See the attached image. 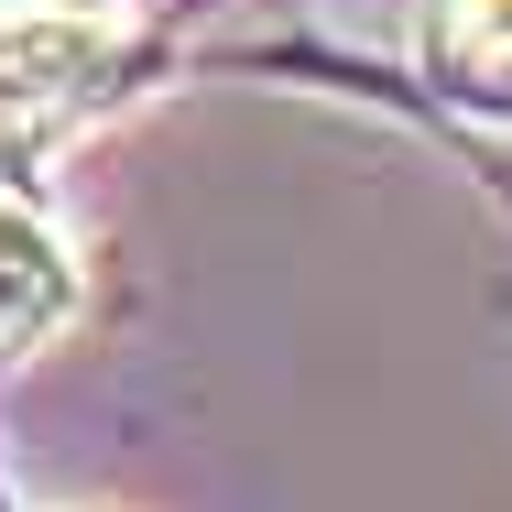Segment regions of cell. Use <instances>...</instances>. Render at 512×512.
I'll use <instances>...</instances> for the list:
<instances>
[{"mask_svg": "<svg viewBox=\"0 0 512 512\" xmlns=\"http://www.w3.org/2000/svg\"><path fill=\"white\" fill-rule=\"evenodd\" d=\"M99 33L77 11H11L0 22V131H55L99 88Z\"/></svg>", "mask_w": 512, "mask_h": 512, "instance_id": "6da1fadb", "label": "cell"}, {"mask_svg": "<svg viewBox=\"0 0 512 512\" xmlns=\"http://www.w3.org/2000/svg\"><path fill=\"white\" fill-rule=\"evenodd\" d=\"M77 316V262L33 207H0V360Z\"/></svg>", "mask_w": 512, "mask_h": 512, "instance_id": "7a4b0ae2", "label": "cell"}, {"mask_svg": "<svg viewBox=\"0 0 512 512\" xmlns=\"http://www.w3.org/2000/svg\"><path fill=\"white\" fill-rule=\"evenodd\" d=\"M425 66L469 109H512V0H425Z\"/></svg>", "mask_w": 512, "mask_h": 512, "instance_id": "3957f363", "label": "cell"}, {"mask_svg": "<svg viewBox=\"0 0 512 512\" xmlns=\"http://www.w3.org/2000/svg\"><path fill=\"white\" fill-rule=\"evenodd\" d=\"M0 11H88V0H0Z\"/></svg>", "mask_w": 512, "mask_h": 512, "instance_id": "277c9868", "label": "cell"}]
</instances>
